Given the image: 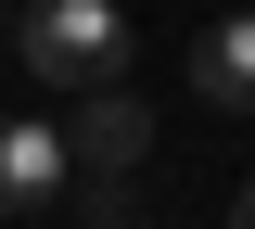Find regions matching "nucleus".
I'll list each match as a JSON object with an SVG mask.
<instances>
[{
	"mask_svg": "<svg viewBox=\"0 0 255 229\" xmlns=\"http://www.w3.org/2000/svg\"><path fill=\"white\" fill-rule=\"evenodd\" d=\"M13 64L38 89H102V76H128V13L115 0H26L13 13Z\"/></svg>",
	"mask_w": 255,
	"mask_h": 229,
	"instance_id": "nucleus-1",
	"label": "nucleus"
},
{
	"mask_svg": "<svg viewBox=\"0 0 255 229\" xmlns=\"http://www.w3.org/2000/svg\"><path fill=\"white\" fill-rule=\"evenodd\" d=\"M77 191V140L51 128V115H0V229L38 217V204Z\"/></svg>",
	"mask_w": 255,
	"mask_h": 229,
	"instance_id": "nucleus-2",
	"label": "nucleus"
},
{
	"mask_svg": "<svg viewBox=\"0 0 255 229\" xmlns=\"http://www.w3.org/2000/svg\"><path fill=\"white\" fill-rule=\"evenodd\" d=\"M64 140H77V165L128 178V165L153 153V102L128 89V76H102V89H77V128H64Z\"/></svg>",
	"mask_w": 255,
	"mask_h": 229,
	"instance_id": "nucleus-3",
	"label": "nucleus"
},
{
	"mask_svg": "<svg viewBox=\"0 0 255 229\" xmlns=\"http://www.w3.org/2000/svg\"><path fill=\"white\" fill-rule=\"evenodd\" d=\"M191 89L217 102V115H255V0L230 13V26H204V38H191Z\"/></svg>",
	"mask_w": 255,
	"mask_h": 229,
	"instance_id": "nucleus-4",
	"label": "nucleus"
},
{
	"mask_svg": "<svg viewBox=\"0 0 255 229\" xmlns=\"http://www.w3.org/2000/svg\"><path fill=\"white\" fill-rule=\"evenodd\" d=\"M230 229H255V178H243V191H230Z\"/></svg>",
	"mask_w": 255,
	"mask_h": 229,
	"instance_id": "nucleus-5",
	"label": "nucleus"
},
{
	"mask_svg": "<svg viewBox=\"0 0 255 229\" xmlns=\"http://www.w3.org/2000/svg\"><path fill=\"white\" fill-rule=\"evenodd\" d=\"M13 229H38V217H13Z\"/></svg>",
	"mask_w": 255,
	"mask_h": 229,
	"instance_id": "nucleus-6",
	"label": "nucleus"
},
{
	"mask_svg": "<svg viewBox=\"0 0 255 229\" xmlns=\"http://www.w3.org/2000/svg\"><path fill=\"white\" fill-rule=\"evenodd\" d=\"M128 229H140V217H128Z\"/></svg>",
	"mask_w": 255,
	"mask_h": 229,
	"instance_id": "nucleus-7",
	"label": "nucleus"
}]
</instances>
